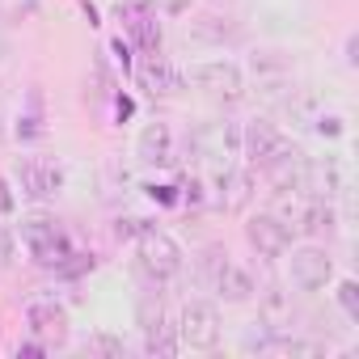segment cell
<instances>
[{
    "instance_id": "e0dca14e",
    "label": "cell",
    "mask_w": 359,
    "mask_h": 359,
    "mask_svg": "<svg viewBox=\"0 0 359 359\" xmlns=\"http://www.w3.org/2000/svg\"><path fill=\"white\" fill-rule=\"evenodd\" d=\"M216 182H220V199H224V208H229V212H241V208L250 203V187H254V177H250L245 169H241V173H237V169H224Z\"/></svg>"
},
{
    "instance_id": "ba28073f",
    "label": "cell",
    "mask_w": 359,
    "mask_h": 359,
    "mask_svg": "<svg viewBox=\"0 0 359 359\" xmlns=\"http://www.w3.org/2000/svg\"><path fill=\"white\" fill-rule=\"evenodd\" d=\"M334 279V258L321 245H300L292 250V283L300 292H321Z\"/></svg>"
},
{
    "instance_id": "7c38bea8",
    "label": "cell",
    "mask_w": 359,
    "mask_h": 359,
    "mask_svg": "<svg viewBox=\"0 0 359 359\" xmlns=\"http://www.w3.org/2000/svg\"><path fill=\"white\" fill-rule=\"evenodd\" d=\"M26 321H30V330H34L43 342H60V338L68 334V313H64L55 300H34V304L26 309Z\"/></svg>"
},
{
    "instance_id": "2e32d148",
    "label": "cell",
    "mask_w": 359,
    "mask_h": 359,
    "mask_svg": "<svg viewBox=\"0 0 359 359\" xmlns=\"http://www.w3.org/2000/svg\"><path fill=\"white\" fill-rule=\"evenodd\" d=\"M140 76H144V85H148L152 93H173L177 85H182V76H177V68H173V64H169V60H165L161 51L144 60V72H140Z\"/></svg>"
},
{
    "instance_id": "277c9868",
    "label": "cell",
    "mask_w": 359,
    "mask_h": 359,
    "mask_svg": "<svg viewBox=\"0 0 359 359\" xmlns=\"http://www.w3.org/2000/svg\"><path fill=\"white\" fill-rule=\"evenodd\" d=\"M177 342H187L191 351H212L220 342V313L208 300H191L177 317Z\"/></svg>"
},
{
    "instance_id": "ffe728a7",
    "label": "cell",
    "mask_w": 359,
    "mask_h": 359,
    "mask_svg": "<svg viewBox=\"0 0 359 359\" xmlns=\"http://www.w3.org/2000/svg\"><path fill=\"white\" fill-rule=\"evenodd\" d=\"M338 304H342V313H346L351 321H359V283H355V279H342V283H338Z\"/></svg>"
},
{
    "instance_id": "52a82bcc",
    "label": "cell",
    "mask_w": 359,
    "mask_h": 359,
    "mask_svg": "<svg viewBox=\"0 0 359 359\" xmlns=\"http://www.w3.org/2000/svg\"><path fill=\"white\" fill-rule=\"evenodd\" d=\"M245 241L258 250V258H283L292 250V229L275 216V212H258L245 224Z\"/></svg>"
},
{
    "instance_id": "5b68a950",
    "label": "cell",
    "mask_w": 359,
    "mask_h": 359,
    "mask_svg": "<svg viewBox=\"0 0 359 359\" xmlns=\"http://www.w3.org/2000/svg\"><path fill=\"white\" fill-rule=\"evenodd\" d=\"M195 148H199V156L216 169V177L224 173V169H233V156H237V148H241V131L233 127V123H203L199 131H195Z\"/></svg>"
},
{
    "instance_id": "6da1fadb",
    "label": "cell",
    "mask_w": 359,
    "mask_h": 359,
    "mask_svg": "<svg viewBox=\"0 0 359 359\" xmlns=\"http://www.w3.org/2000/svg\"><path fill=\"white\" fill-rule=\"evenodd\" d=\"M22 241H26V250H30V258H34L39 266L64 271L68 258H72V245H68L64 229H60L51 216H43V212H34V216L22 220Z\"/></svg>"
},
{
    "instance_id": "603a6c76",
    "label": "cell",
    "mask_w": 359,
    "mask_h": 359,
    "mask_svg": "<svg viewBox=\"0 0 359 359\" xmlns=\"http://www.w3.org/2000/svg\"><path fill=\"white\" fill-rule=\"evenodd\" d=\"M9 258H13V237L9 229H0V266H9Z\"/></svg>"
},
{
    "instance_id": "7402d4cb",
    "label": "cell",
    "mask_w": 359,
    "mask_h": 359,
    "mask_svg": "<svg viewBox=\"0 0 359 359\" xmlns=\"http://www.w3.org/2000/svg\"><path fill=\"white\" fill-rule=\"evenodd\" d=\"M317 131H321V135H342V118H338V114H330V118L321 114V118H317Z\"/></svg>"
},
{
    "instance_id": "9c48e42d",
    "label": "cell",
    "mask_w": 359,
    "mask_h": 359,
    "mask_svg": "<svg viewBox=\"0 0 359 359\" xmlns=\"http://www.w3.org/2000/svg\"><path fill=\"white\" fill-rule=\"evenodd\" d=\"M212 283H216V292L229 300V304H245L258 287H254V275L241 266V262H229V254L220 258V254H212Z\"/></svg>"
},
{
    "instance_id": "d6986e66",
    "label": "cell",
    "mask_w": 359,
    "mask_h": 359,
    "mask_svg": "<svg viewBox=\"0 0 359 359\" xmlns=\"http://www.w3.org/2000/svg\"><path fill=\"white\" fill-rule=\"evenodd\" d=\"M156 9H152V0H127V5H118V22L131 30L135 22H144V18H152Z\"/></svg>"
},
{
    "instance_id": "30bf717a",
    "label": "cell",
    "mask_w": 359,
    "mask_h": 359,
    "mask_svg": "<svg viewBox=\"0 0 359 359\" xmlns=\"http://www.w3.org/2000/svg\"><path fill=\"white\" fill-rule=\"evenodd\" d=\"M283 144H287V140H283L266 118H250V123L241 127V152H245V161H250L254 169H262Z\"/></svg>"
},
{
    "instance_id": "d4e9b609",
    "label": "cell",
    "mask_w": 359,
    "mask_h": 359,
    "mask_svg": "<svg viewBox=\"0 0 359 359\" xmlns=\"http://www.w3.org/2000/svg\"><path fill=\"white\" fill-rule=\"evenodd\" d=\"M97 346L102 351H123V342H114V338H97Z\"/></svg>"
},
{
    "instance_id": "44dd1931",
    "label": "cell",
    "mask_w": 359,
    "mask_h": 359,
    "mask_svg": "<svg viewBox=\"0 0 359 359\" xmlns=\"http://www.w3.org/2000/svg\"><path fill=\"white\" fill-rule=\"evenodd\" d=\"M43 127H39V110H30V114H22V123H18V135L22 140H34Z\"/></svg>"
},
{
    "instance_id": "7a4b0ae2",
    "label": "cell",
    "mask_w": 359,
    "mask_h": 359,
    "mask_svg": "<svg viewBox=\"0 0 359 359\" xmlns=\"http://www.w3.org/2000/svg\"><path fill=\"white\" fill-rule=\"evenodd\" d=\"M135 258H140V271L148 275V279H173L177 271H182V245H177L169 233H161V229H152V224H144L140 233H135Z\"/></svg>"
},
{
    "instance_id": "cb8c5ba5",
    "label": "cell",
    "mask_w": 359,
    "mask_h": 359,
    "mask_svg": "<svg viewBox=\"0 0 359 359\" xmlns=\"http://www.w3.org/2000/svg\"><path fill=\"white\" fill-rule=\"evenodd\" d=\"M13 212V191H9V182L0 177V216H9Z\"/></svg>"
},
{
    "instance_id": "3957f363",
    "label": "cell",
    "mask_w": 359,
    "mask_h": 359,
    "mask_svg": "<svg viewBox=\"0 0 359 359\" xmlns=\"http://www.w3.org/2000/svg\"><path fill=\"white\" fill-rule=\"evenodd\" d=\"M191 81H195L199 93H208L212 102H224V106L241 102V93H245V76H241V68L229 64V60L195 64V68H191Z\"/></svg>"
},
{
    "instance_id": "9a60e30c",
    "label": "cell",
    "mask_w": 359,
    "mask_h": 359,
    "mask_svg": "<svg viewBox=\"0 0 359 359\" xmlns=\"http://www.w3.org/2000/svg\"><path fill=\"white\" fill-rule=\"evenodd\" d=\"M144 334H148V351H152V355H173V351H177V338H173V325L165 321V313H161V304H156V317H152V309L144 304Z\"/></svg>"
},
{
    "instance_id": "8fae6325",
    "label": "cell",
    "mask_w": 359,
    "mask_h": 359,
    "mask_svg": "<svg viewBox=\"0 0 359 359\" xmlns=\"http://www.w3.org/2000/svg\"><path fill=\"white\" fill-rule=\"evenodd\" d=\"M300 191H309V195H317V199L342 195V165H338L334 156H325V161H304Z\"/></svg>"
},
{
    "instance_id": "8992f818",
    "label": "cell",
    "mask_w": 359,
    "mask_h": 359,
    "mask_svg": "<svg viewBox=\"0 0 359 359\" xmlns=\"http://www.w3.org/2000/svg\"><path fill=\"white\" fill-rule=\"evenodd\" d=\"M18 187L30 199H55L64 191V169L51 156H22L18 161Z\"/></svg>"
},
{
    "instance_id": "5bb4252c",
    "label": "cell",
    "mask_w": 359,
    "mask_h": 359,
    "mask_svg": "<svg viewBox=\"0 0 359 359\" xmlns=\"http://www.w3.org/2000/svg\"><path fill=\"white\" fill-rule=\"evenodd\" d=\"M334 220H338V216H334L330 199H317V195H309V199H304V208H300V220H296V229H300V233H309V237H321V233L330 237V233H334Z\"/></svg>"
},
{
    "instance_id": "ac0fdd59",
    "label": "cell",
    "mask_w": 359,
    "mask_h": 359,
    "mask_svg": "<svg viewBox=\"0 0 359 359\" xmlns=\"http://www.w3.org/2000/svg\"><path fill=\"white\" fill-rule=\"evenodd\" d=\"M127 34L140 43V51H144V55H156V51H161V26H156V13H152V18H144V22H135Z\"/></svg>"
},
{
    "instance_id": "4fadbf2b",
    "label": "cell",
    "mask_w": 359,
    "mask_h": 359,
    "mask_svg": "<svg viewBox=\"0 0 359 359\" xmlns=\"http://www.w3.org/2000/svg\"><path fill=\"white\" fill-rule=\"evenodd\" d=\"M135 152L144 165H169L173 161V131L169 123H148L135 140Z\"/></svg>"
}]
</instances>
